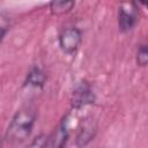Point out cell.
Returning a JSON list of instances; mask_svg holds the SVG:
<instances>
[{
	"label": "cell",
	"instance_id": "6da1fadb",
	"mask_svg": "<svg viewBox=\"0 0 148 148\" xmlns=\"http://www.w3.org/2000/svg\"><path fill=\"white\" fill-rule=\"evenodd\" d=\"M37 119V111L32 105H25L18 109L8 124L6 140L13 145H20L29 139Z\"/></svg>",
	"mask_w": 148,
	"mask_h": 148
},
{
	"label": "cell",
	"instance_id": "7a4b0ae2",
	"mask_svg": "<svg viewBox=\"0 0 148 148\" xmlns=\"http://www.w3.org/2000/svg\"><path fill=\"white\" fill-rule=\"evenodd\" d=\"M83 40V32L76 25L64 27L58 35V44L60 50L67 56H74Z\"/></svg>",
	"mask_w": 148,
	"mask_h": 148
},
{
	"label": "cell",
	"instance_id": "3957f363",
	"mask_svg": "<svg viewBox=\"0 0 148 148\" xmlns=\"http://www.w3.org/2000/svg\"><path fill=\"white\" fill-rule=\"evenodd\" d=\"M97 99L95 89L87 80L79 81L71 94V108L73 110H81L88 105L95 104Z\"/></svg>",
	"mask_w": 148,
	"mask_h": 148
},
{
	"label": "cell",
	"instance_id": "277c9868",
	"mask_svg": "<svg viewBox=\"0 0 148 148\" xmlns=\"http://www.w3.org/2000/svg\"><path fill=\"white\" fill-rule=\"evenodd\" d=\"M140 20V8L136 2L121 3L117 13L118 29L121 34H127L132 31Z\"/></svg>",
	"mask_w": 148,
	"mask_h": 148
},
{
	"label": "cell",
	"instance_id": "5b68a950",
	"mask_svg": "<svg viewBox=\"0 0 148 148\" xmlns=\"http://www.w3.org/2000/svg\"><path fill=\"white\" fill-rule=\"evenodd\" d=\"M69 116L71 113H66L62 119L59 121V124L56 126V128L47 135L45 148H65L71 132H69Z\"/></svg>",
	"mask_w": 148,
	"mask_h": 148
},
{
	"label": "cell",
	"instance_id": "8992f818",
	"mask_svg": "<svg viewBox=\"0 0 148 148\" xmlns=\"http://www.w3.org/2000/svg\"><path fill=\"white\" fill-rule=\"evenodd\" d=\"M98 131V125L96 120L91 117L83 118L77 127L76 134H75V147L76 148H86L88 145H90L94 139L96 138Z\"/></svg>",
	"mask_w": 148,
	"mask_h": 148
},
{
	"label": "cell",
	"instance_id": "52a82bcc",
	"mask_svg": "<svg viewBox=\"0 0 148 148\" xmlns=\"http://www.w3.org/2000/svg\"><path fill=\"white\" fill-rule=\"evenodd\" d=\"M46 80H47V75L44 72V69L38 65H34L30 67V69L25 74V77L23 81V87L42 89V88H44Z\"/></svg>",
	"mask_w": 148,
	"mask_h": 148
},
{
	"label": "cell",
	"instance_id": "ba28073f",
	"mask_svg": "<svg viewBox=\"0 0 148 148\" xmlns=\"http://www.w3.org/2000/svg\"><path fill=\"white\" fill-rule=\"evenodd\" d=\"M75 6V1L73 0H61V1H51L49 3V9L52 15L60 16L69 13Z\"/></svg>",
	"mask_w": 148,
	"mask_h": 148
},
{
	"label": "cell",
	"instance_id": "9c48e42d",
	"mask_svg": "<svg viewBox=\"0 0 148 148\" xmlns=\"http://www.w3.org/2000/svg\"><path fill=\"white\" fill-rule=\"evenodd\" d=\"M135 61L140 67H146L148 64V45L146 42H141L135 52Z\"/></svg>",
	"mask_w": 148,
	"mask_h": 148
},
{
	"label": "cell",
	"instance_id": "30bf717a",
	"mask_svg": "<svg viewBox=\"0 0 148 148\" xmlns=\"http://www.w3.org/2000/svg\"><path fill=\"white\" fill-rule=\"evenodd\" d=\"M9 29H10V17L6 13L0 12V44L5 39Z\"/></svg>",
	"mask_w": 148,
	"mask_h": 148
},
{
	"label": "cell",
	"instance_id": "8fae6325",
	"mask_svg": "<svg viewBox=\"0 0 148 148\" xmlns=\"http://www.w3.org/2000/svg\"><path fill=\"white\" fill-rule=\"evenodd\" d=\"M46 138H47V135L44 134V133L38 134L37 136H35V138L27 145L25 148H45Z\"/></svg>",
	"mask_w": 148,
	"mask_h": 148
}]
</instances>
